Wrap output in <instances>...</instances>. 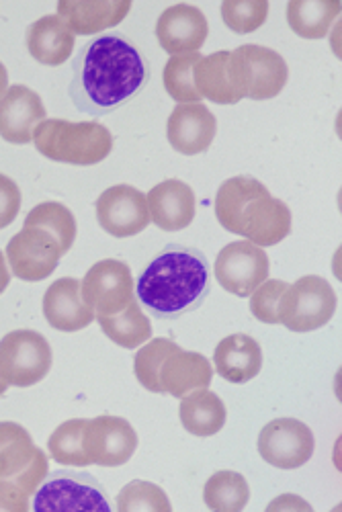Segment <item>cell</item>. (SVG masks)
<instances>
[{
  "label": "cell",
  "mask_w": 342,
  "mask_h": 512,
  "mask_svg": "<svg viewBox=\"0 0 342 512\" xmlns=\"http://www.w3.org/2000/svg\"><path fill=\"white\" fill-rule=\"evenodd\" d=\"M70 97L78 111L105 115L136 97L148 78L140 52L123 35L93 39L74 62Z\"/></svg>",
  "instance_id": "6da1fadb"
},
{
  "label": "cell",
  "mask_w": 342,
  "mask_h": 512,
  "mask_svg": "<svg viewBox=\"0 0 342 512\" xmlns=\"http://www.w3.org/2000/svg\"><path fill=\"white\" fill-rule=\"evenodd\" d=\"M136 291L152 316L181 318L209 295L207 259L195 248L170 244L142 273Z\"/></svg>",
  "instance_id": "7a4b0ae2"
},
{
  "label": "cell",
  "mask_w": 342,
  "mask_h": 512,
  "mask_svg": "<svg viewBox=\"0 0 342 512\" xmlns=\"http://www.w3.org/2000/svg\"><path fill=\"white\" fill-rule=\"evenodd\" d=\"M33 142L46 158L74 166L99 164L113 150V136L99 121L46 119L37 125Z\"/></svg>",
  "instance_id": "3957f363"
},
{
  "label": "cell",
  "mask_w": 342,
  "mask_h": 512,
  "mask_svg": "<svg viewBox=\"0 0 342 512\" xmlns=\"http://www.w3.org/2000/svg\"><path fill=\"white\" fill-rule=\"evenodd\" d=\"M334 312L336 293L332 285L318 275H306L285 289L279 304V324L291 332H314L326 326Z\"/></svg>",
  "instance_id": "277c9868"
},
{
  "label": "cell",
  "mask_w": 342,
  "mask_h": 512,
  "mask_svg": "<svg viewBox=\"0 0 342 512\" xmlns=\"http://www.w3.org/2000/svg\"><path fill=\"white\" fill-rule=\"evenodd\" d=\"M52 347L35 330H15L0 340V379L7 386L29 388L52 369Z\"/></svg>",
  "instance_id": "5b68a950"
},
{
  "label": "cell",
  "mask_w": 342,
  "mask_h": 512,
  "mask_svg": "<svg viewBox=\"0 0 342 512\" xmlns=\"http://www.w3.org/2000/svg\"><path fill=\"white\" fill-rule=\"evenodd\" d=\"M48 478V457L41 451L25 426L0 422V480L17 484L33 496Z\"/></svg>",
  "instance_id": "8992f818"
},
{
  "label": "cell",
  "mask_w": 342,
  "mask_h": 512,
  "mask_svg": "<svg viewBox=\"0 0 342 512\" xmlns=\"http://www.w3.org/2000/svg\"><path fill=\"white\" fill-rule=\"evenodd\" d=\"M33 512H111V502L91 474L56 472L33 494Z\"/></svg>",
  "instance_id": "52a82bcc"
},
{
  "label": "cell",
  "mask_w": 342,
  "mask_h": 512,
  "mask_svg": "<svg viewBox=\"0 0 342 512\" xmlns=\"http://www.w3.org/2000/svg\"><path fill=\"white\" fill-rule=\"evenodd\" d=\"M82 300L97 316L121 314L132 304L134 277L123 261L105 259L89 269L80 283Z\"/></svg>",
  "instance_id": "ba28073f"
},
{
  "label": "cell",
  "mask_w": 342,
  "mask_h": 512,
  "mask_svg": "<svg viewBox=\"0 0 342 512\" xmlns=\"http://www.w3.org/2000/svg\"><path fill=\"white\" fill-rule=\"evenodd\" d=\"M316 449V439L308 424L295 418L271 420L259 435L261 457L279 469L306 465Z\"/></svg>",
  "instance_id": "9c48e42d"
},
{
  "label": "cell",
  "mask_w": 342,
  "mask_h": 512,
  "mask_svg": "<svg viewBox=\"0 0 342 512\" xmlns=\"http://www.w3.org/2000/svg\"><path fill=\"white\" fill-rule=\"evenodd\" d=\"M216 279L226 291L250 297L269 279V256L248 240L232 242L218 254Z\"/></svg>",
  "instance_id": "30bf717a"
},
{
  "label": "cell",
  "mask_w": 342,
  "mask_h": 512,
  "mask_svg": "<svg viewBox=\"0 0 342 512\" xmlns=\"http://www.w3.org/2000/svg\"><path fill=\"white\" fill-rule=\"evenodd\" d=\"M62 259L58 240L41 228H25L7 246V261L13 275L23 281L48 279Z\"/></svg>",
  "instance_id": "8fae6325"
},
{
  "label": "cell",
  "mask_w": 342,
  "mask_h": 512,
  "mask_svg": "<svg viewBox=\"0 0 342 512\" xmlns=\"http://www.w3.org/2000/svg\"><path fill=\"white\" fill-rule=\"evenodd\" d=\"M138 449L134 426L121 416H97L84 431V453L91 465L119 467L130 461Z\"/></svg>",
  "instance_id": "7c38bea8"
},
{
  "label": "cell",
  "mask_w": 342,
  "mask_h": 512,
  "mask_svg": "<svg viewBox=\"0 0 342 512\" xmlns=\"http://www.w3.org/2000/svg\"><path fill=\"white\" fill-rule=\"evenodd\" d=\"M97 220L115 238H130L148 228L150 211L146 195L132 185H115L97 199Z\"/></svg>",
  "instance_id": "4fadbf2b"
},
{
  "label": "cell",
  "mask_w": 342,
  "mask_h": 512,
  "mask_svg": "<svg viewBox=\"0 0 342 512\" xmlns=\"http://www.w3.org/2000/svg\"><path fill=\"white\" fill-rule=\"evenodd\" d=\"M195 87L201 99L218 105H236L246 97L242 64L234 52L203 56L195 66Z\"/></svg>",
  "instance_id": "5bb4252c"
},
{
  "label": "cell",
  "mask_w": 342,
  "mask_h": 512,
  "mask_svg": "<svg viewBox=\"0 0 342 512\" xmlns=\"http://www.w3.org/2000/svg\"><path fill=\"white\" fill-rule=\"evenodd\" d=\"M291 232V209L285 201L271 197L269 191L254 197L242 211L238 236L250 244L267 248L283 242Z\"/></svg>",
  "instance_id": "9a60e30c"
},
{
  "label": "cell",
  "mask_w": 342,
  "mask_h": 512,
  "mask_svg": "<svg viewBox=\"0 0 342 512\" xmlns=\"http://www.w3.org/2000/svg\"><path fill=\"white\" fill-rule=\"evenodd\" d=\"M242 64L246 97L252 101L275 99L287 84L289 68L281 54L265 46H240L234 50Z\"/></svg>",
  "instance_id": "2e32d148"
},
{
  "label": "cell",
  "mask_w": 342,
  "mask_h": 512,
  "mask_svg": "<svg viewBox=\"0 0 342 512\" xmlns=\"http://www.w3.org/2000/svg\"><path fill=\"white\" fill-rule=\"evenodd\" d=\"M207 33L209 25L205 15L193 5L168 7L156 23L158 44L170 56L199 52L205 44Z\"/></svg>",
  "instance_id": "e0dca14e"
},
{
  "label": "cell",
  "mask_w": 342,
  "mask_h": 512,
  "mask_svg": "<svg viewBox=\"0 0 342 512\" xmlns=\"http://www.w3.org/2000/svg\"><path fill=\"white\" fill-rule=\"evenodd\" d=\"M216 134L218 119L203 103H179L168 117V142L183 156L207 152Z\"/></svg>",
  "instance_id": "ac0fdd59"
},
{
  "label": "cell",
  "mask_w": 342,
  "mask_h": 512,
  "mask_svg": "<svg viewBox=\"0 0 342 512\" xmlns=\"http://www.w3.org/2000/svg\"><path fill=\"white\" fill-rule=\"evenodd\" d=\"M46 121L41 97L25 84H15L0 97V138L11 144H29L39 123Z\"/></svg>",
  "instance_id": "d6986e66"
},
{
  "label": "cell",
  "mask_w": 342,
  "mask_h": 512,
  "mask_svg": "<svg viewBox=\"0 0 342 512\" xmlns=\"http://www.w3.org/2000/svg\"><path fill=\"white\" fill-rule=\"evenodd\" d=\"M211 379V363L201 353L185 351L179 345L164 357L158 373L160 392L179 400L195 390H207L211 386Z\"/></svg>",
  "instance_id": "ffe728a7"
},
{
  "label": "cell",
  "mask_w": 342,
  "mask_h": 512,
  "mask_svg": "<svg viewBox=\"0 0 342 512\" xmlns=\"http://www.w3.org/2000/svg\"><path fill=\"white\" fill-rule=\"evenodd\" d=\"M150 220L164 232H179L195 220L197 199L193 189L179 181L168 179L156 185L148 195Z\"/></svg>",
  "instance_id": "44dd1931"
},
{
  "label": "cell",
  "mask_w": 342,
  "mask_h": 512,
  "mask_svg": "<svg viewBox=\"0 0 342 512\" xmlns=\"http://www.w3.org/2000/svg\"><path fill=\"white\" fill-rule=\"evenodd\" d=\"M44 316L60 332H78L95 322V312L82 300L80 281L74 277L58 279L44 295Z\"/></svg>",
  "instance_id": "7402d4cb"
},
{
  "label": "cell",
  "mask_w": 342,
  "mask_h": 512,
  "mask_svg": "<svg viewBox=\"0 0 342 512\" xmlns=\"http://www.w3.org/2000/svg\"><path fill=\"white\" fill-rule=\"evenodd\" d=\"M132 11L130 0H105V3H87V0H62L58 3V17L76 35H95L119 25Z\"/></svg>",
  "instance_id": "603a6c76"
},
{
  "label": "cell",
  "mask_w": 342,
  "mask_h": 512,
  "mask_svg": "<svg viewBox=\"0 0 342 512\" xmlns=\"http://www.w3.org/2000/svg\"><path fill=\"white\" fill-rule=\"evenodd\" d=\"M216 371L230 383H246L263 369V349L248 334H230L213 353Z\"/></svg>",
  "instance_id": "cb8c5ba5"
},
{
  "label": "cell",
  "mask_w": 342,
  "mask_h": 512,
  "mask_svg": "<svg viewBox=\"0 0 342 512\" xmlns=\"http://www.w3.org/2000/svg\"><path fill=\"white\" fill-rule=\"evenodd\" d=\"M74 39L72 29L58 15H46L29 25L27 50L41 64L60 66L72 56Z\"/></svg>",
  "instance_id": "d4e9b609"
},
{
  "label": "cell",
  "mask_w": 342,
  "mask_h": 512,
  "mask_svg": "<svg viewBox=\"0 0 342 512\" xmlns=\"http://www.w3.org/2000/svg\"><path fill=\"white\" fill-rule=\"evenodd\" d=\"M179 416L187 433L195 437H213L224 429L226 406L218 394L195 390L181 398Z\"/></svg>",
  "instance_id": "484cf974"
},
{
  "label": "cell",
  "mask_w": 342,
  "mask_h": 512,
  "mask_svg": "<svg viewBox=\"0 0 342 512\" xmlns=\"http://www.w3.org/2000/svg\"><path fill=\"white\" fill-rule=\"evenodd\" d=\"M269 191L261 181H256L254 177L240 175L232 177L226 183H222L218 195H216V216L218 222L232 234H238L240 226V216L244 207L254 199Z\"/></svg>",
  "instance_id": "4316f807"
},
{
  "label": "cell",
  "mask_w": 342,
  "mask_h": 512,
  "mask_svg": "<svg viewBox=\"0 0 342 512\" xmlns=\"http://www.w3.org/2000/svg\"><path fill=\"white\" fill-rule=\"evenodd\" d=\"M340 15L338 0H320V3H304L293 0L287 5V21L295 35L304 39H322L328 35L336 17Z\"/></svg>",
  "instance_id": "83f0119b"
},
{
  "label": "cell",
  "mask_w": 342,
  "mask_h": 512,
  "mask_svg": "<svg viewBox=\"0 0 342 512\" xmlns=\"http://www.w3.org/2000/svg\"><path fill=\"white\" fill-rule=\"evenodd\" d=\"M103 332L123 349H138L152 336V322L142 312L138 300H132L121 314L97 316Z\"/></svg>",
  "instance_id": "f1b7e54d"
},
{
  "label": "cell",
  "mask_w": 342,
  "mask_h": 512,
  "mask_svg": "<svg viewBox=\"0 0 342 512\" xmlns=\"http://www.w3.org/2000/svg\"><path fill=\"white\" fill-rule=\"evenodd\" d=\"M203 500L211 512H242L250 500V486L242 474L224 469L207 480Z\"/></svg>",
  "instance_id": "f546056e"
},
{
  "label": "cell",
  "mask_w": 342,
  "mask_h": 512,
  "mask_svg": "<svg viewBox=\"0 0 342 512\" xmlns=\"http://www.w3.org/2000/svg\"><path fill=\"white\" fill-rule=\"evenodd\" d=\"M25 228H41L48 234H52L62 250V256L72 248L76 240V220L74 213L58 203V201H46L35 205L25 218Z\"/></svg>",
  "instance_id": "4dcf8cb0"
},
{
  "label": "cell",
  "mask_w": 342,
  "mask_h": 512,
  "mask_svg": "<svg viewBox=\"0 0 342 512\" xmlns=\"http://www.w3.org/2000/svg\"><path fill=\"white\" fill-rule=\"evenodd\" d=\"M89 420L74 418L62 422L58 429L48 439L50 455L54 461L62 465H74V467H87L89 457L84 453V431H87Z\"/></svg>",
  "instance_id": "1f68e13d"
},
{
  "label": "cell",
  "mask_w": 342,
  "mask_h": 512,
  "mask_svg": "<svg viewBox=\"0 0 342 512\" xmlns=\"http://www.w3.org/2000/svg\"><path fill=\"white\" fill-rule=\"evenodd\" d=\"M203 56L199 52L195 54H183L173 56L162 72V82L166 93L173 97L177 103H201V95L195 87V66L199 64Z\"/></svg>",
  "instance_id": "d6a6232c"
},
{
  "label": "cell",
  "mask_w": 342,
  "mask_h": 512,
  "mask_svg": "<svg viewBox=\"0 0 342 512\" xmlns=\"http://www.w3.org/2000/svg\"><path fill=\"white\" fill-rule=\"evenodd\" d=\"M117 512H173L166 492L146 480H134L121 488Z\"/></svg>",
  "instance_id": "836d02e7"
},
{
  "label": "cell",
  "mask_w": 342,
  "mask_h": 512,
  "mask_svg": "<svg viewBox=\"0 0 342 512\" xmlns=\"http://www.w3.org/2000/svg\"><path fill=\"white\" fill-rule=\"evenodd\" d=\"M177 347V343L168 338H154L148 345H144L134 361V371L138 381L142 383V388H146L152 394H162L160 392V383H158V373L162 367L164 357Z\"/></svg>",
  "instance_id": "e575fe53"
},
{
  "label": "cell",
  "mask_w": 342,
  "mask_h": 512,
  "mask_svg": "<svg viewBox=\"0 0 342 512\" xmlns=\"http://www.w3.org/2000/svg\"><path fill=\"white\" fill-rule=\"evenodd\" d=\"M269 15L267 0H226L222 3L224 23L236 33H252L265 25Z\"/></svg>",
  "instance_id": "d590c367"
},
{
  "label": "cell",
  "mask_w": 342,
  "mask_h": 512,
  "mask_svg": "<svg viewBox=\"0 0 342 512\" xmlns=\"http://www.w3.org/2000/svg\"><path fill=\"white\" fill-rule=\"evenodd\" d=\"M289 283L279 279H267L259 289L250 295L252 316L265 324H279V304Z\"/></svg>",
  "instance_id": "8d00e7d4"
},
{
  "label": "cell",
  "mask_w": 342,
  "mask_h": 512,
  "mask_svg": "<svg viewBox=\"0 0 342 512\" xmlns=\"http://www.w3.org/2000/svg\"><path fill=\"white\" fill-rule=\"evenodd\" d=\"M21 209V189L7 175H0V230L11 226Z\"/></svg>",
  "instance_id": "74e56055"
},
{
  "label": "cell",
  "mask_w": 342,
  "mask_h": 512,
  "mask_svg": "<svg viewBox=\"0 0 342 512\" xmlns=\"http://www.w3.org/2000/svg\"><path fill=\"white\" fill-rule=\"evenodd\" d=\"M0 512H29V496L17 484L0 480Z\"/></svg>",
  "instance_id": "f35d334b"
},
{
  "label": "cell",
  "mask_w": 342,
  "mask_h": 512,
  "mask_svg": "<svg viewBox=\"0 0 342 512\" xmlns=\"http://www.w3.org/2000/svg\"><path fill=\"white\" fill-rule=\"evenodd\" d=\"M265 512H314L312 504L297 494H281L269 502Z\"/></svg>",
  "instance_id": "ab89813d"
},
{
  "label": "cell",
  "mask_w": 342,
  "mask_h": 512,
  "mask_svg": "<svg viewBox=\"0 0 342 512\" xmlns=\"http://www.w3.org/2000/svg\"><path fill=\"white\" fill-rule=\"evenodd\" d=\"M11 283V273H9V267H7V259L3 250H0V293H3Z\"/></svg>",
  "instance_id": "60d3db41"
},
{
  "label": "cell",
  "mask_w": 342,
  "mask_h": 512,
  "mask_svg": "<svg viewBox=\"0 0 342 512\" xmlns=\"http://www.w3.org/2000/svg\"><path fill=\"white\" fill-rule=\"evenodd\" d=\"M9 91V72L5 68V64L0 62V97Z\"/></svg>",
  "instance_id": "b9f144b4"
},
{
  "label": "cell",
  "mask_w": 342,
  "mask_h": 512,
  "mask_svg": "<svg viewBox=\"0 0 342 512\" xmlns=\"http://www.w3.org/2000/svg\"><path fill=\"white\" fill-rule=\"evenodd\" d=\"M7 388H9V386H7V383H5V381H3V379H0V396H5V392H7Z\"/></svg>",
  "instance_id": "7bdbcfd3"
}]
</instances>
